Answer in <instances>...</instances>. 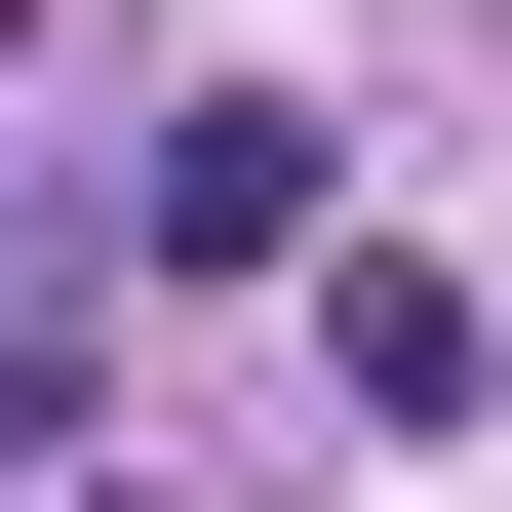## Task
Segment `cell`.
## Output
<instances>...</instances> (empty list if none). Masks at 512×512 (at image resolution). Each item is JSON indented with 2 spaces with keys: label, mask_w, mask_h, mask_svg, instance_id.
Returning a JSON list of instances; mask_svg holds the SVG:
<instances>
[{
  "label": "cell",
  "mask_w": 512,
  "mask_h": 512,
  "mask_svg": "<svg viewBox=\"0 0 512 512\" xmlns=\"http://www.w3.org/2000/svg\"><path fill=\"white\" fill-rule=\"evenodd\" d=\"M119 237H158V276H355V237H316V119H276V79L119 158Z\"/></svg>",
  "instance_id": "6da1fadb"
},
{
  "label": "cell",
  "mask_w": 512,
  "mask_h": 512,
  "mask_svg": "<svg viewBox=\"0 0 512 512\" xmlns=\"http://www.w3.org/2000/svg\"><path fill=\"white\" fill-rule=\"evenodd\" d=\"M316 355H355V434H512V316H473L434 237H355V276H316Z\"/></svg>",
  "instance_id": "7a4b0ae2"
},
{
  "label": "cell",
  "mask_w": 512,
  "mask_h": 512,
  "mask_svg": "<svg viewBox=\"0 0 512 512\" xmlns=\"http://www.w3.org/2000/svg\"><path fill=\"white\" fill-rule=\"evenodd\" d=\"M0 434H79V355H40V316H0ZM0 512H40V473H0Z\"/></svg>",
  "instance_id": "3957f363"
},
{
  "label": "cell",
  "mask_w": 512,
  "mask_h": 512,
  "mask_svg": "<svg viewBox=\"0 0 512 512\" xmlns=\"http://www.w3.org/2000/svg\"><path fill=\"white\" fill-rule=\"evenodd\" d=\"M40 512H79V473H40Z\"/></svg>",
  "instance_id": "277c9868"
}]
</instances>
